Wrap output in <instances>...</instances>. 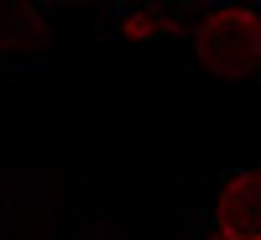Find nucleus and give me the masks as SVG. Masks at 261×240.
Listing matches in <instances>:
<instances>
[{
  "label": "nucleus",
  "mask_w": 261,
  "mask_h": 240,
  "mask_svg": "<svg viewBox=\"0 0 261 240\" xmlns=\"http://www.w3.org/2000/svg\"><path fill=\"white\" fill-rule=\"evenodd\" d=\"M193 58L220 78H246L261 63V16L256 11H209L193 32Z\"/></svg>",
  "instance_id": "1"
},
{
  "label": "nucleus",
  "mask_w": 261,
  "mask_h": 240,
  "mask_svg": "<svg viewBox=\"0 0 261 240\" xmlns=\"http://www.w3.org/2000/svg\"><path fill=\"white\" fill-rule=\"evenodd\" d=\"M214 230L225 240H261V172L225 178L220 199H214Z\"/></svg>",
  "instance_id": "2"
},
{
  "label": "nucleus",
  "mask_w": 261,
  "mask_h": 240,
  "mask_svg": "<svg viewBox=\"0 0 261 240\" xmlns=\"http://www.w3.org/2000/svg\"><path fill=\"white\" fill-rule=\"evenodd\" d=\"M162 32H167L162 11H130L125 16V37H162Z\"/></svg>",
  "instance_id": "3"
},
{
  "label": "nucleus",
  "mask_w": 261,
  "mask_h": 240,
  "mask_svg": "<svg viewBox=\"0 0 261 240\" xmlns=\"http://www.w3.org/2000/svg\"><path fill=\"white\" fill-rule=\"evenodd\" d=\"M214 240H225V235H214Z\"/></svg>",
  "instance_id": "4"
}]
</instances>
